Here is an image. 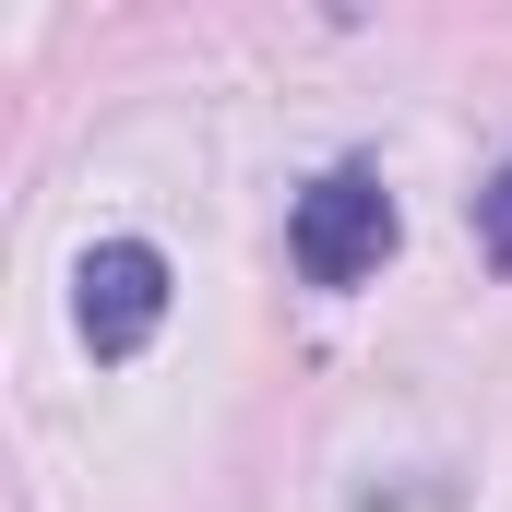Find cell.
<instances>
[{
	"instance_id": "obj_2",
	"label": "cell",
	"mask_w": 512,
	"mask_h": 512,
	"mask_svg": "<svg viewBox=\"0 0 512 512\" xmlns=\"http://www.w3.org/2000/svg\"><path fill=\"white\" fill-rule=\"evenodd\" d=\"M167 251L155 239H96V251L72 262V322H84V346L120 370V358H143L155 346V322H167Z\"/></svg>"
},
{
	"instance_id": "obj_3",
	"label": "cell",
	"mask_w": 512,
	"mask_h": 512,
	"mask_svg": "<svg viewBox=\"0 0 512 512\" xmlns=\"http://www.w3.org/2000/svg\"><path fill=\"white\" fill-rule=\"evenodd\" d=\"M477 251H489V274H512V155L477 179Z\"/></svg>"
},
{
	"instance_id": "obj_1",
	"label": "cell",
	"mask_w": 512,
	"mask_h": 512,
	"mask_svg": "<svg viewBox=\"0 0 512 512\" xmlns=\"http://www.w3.org/2000/svg\"><path fill=\"white\" fill-rule=\"evenodd\" d=\"M405 239V215H393L382 167L370 155H334L298 203H286V262H298V286H370Z\"/></svg>"
}]
</instances>
